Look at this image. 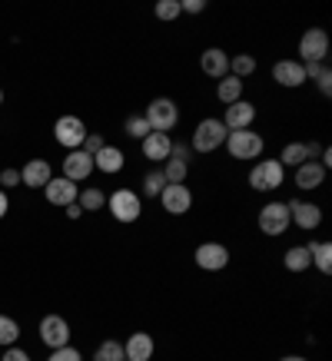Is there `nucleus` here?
<instances>
[{
	"label": "nucleus",
	"mask_w": 332,
	"mask_h": 361,
	"mask_svg": "<svg viewBox=\"0 0 332 361\" xmlns=\"http://www.w3.org/2000/svg\"><path fill=\"white\" fill-rule=\"evenodd\" d=\"M283 265H286V272H306V269H312V255L306 245H292V249H286V255H283Z\"/></svg>",
	"instance_id": "obj_23"
},
{
	"label": "nucleus",
	"mask_w": 332,
	"mask_h": 361,
	"mask_svg": "<svg viewBox=\"0 0 332 361\" xmlns=\"http://www.w3.org/2000/svg\"><path fill=\"white\" fill-rule=\"evenodd\" d=\"M289 219L302 232H312L322 226V209L316 202H302V199H289Z\"/></svg>",
	"instance_id": "obj_11"
},
{
	"label": "nucleus",
	"mask_w": 332,
	"mask_h": 361,
	"mask_svg": "<svg viewBox=\"0 0 332 361\" xmlns=\"http://www.w3.org/2000/svg\"><path fill=\"white\" fill-rule=\"evenodd\" d=\"M160 202H163V209L170 216H186L193 209V192H189L186 183H177V186L166 183V189L160 192Z\"/></svg>",
	"instance_id": "obj_12"
},
{
	"label": "nucleus",
	"mask_w": 332,
	"mask_h": 361,
	"mask_svg": "<svg viewBox=\"0 0 332 361\" xmlns=\"http://www.w3.org/2000/svg\"><path fill=\"white\" fill-rule=\"evenodd\" d=\"M107 209H110V216L123 226H130L143 216V199L140 192H133V189H117L113 196H107Z\"/></svg>",
	"instance_id": "obj_4"
},
{
	"label": "nucleus",
	"mask_w": 332,
	"mask_h": 361,
	"mask_svg": "<svg viewBox=\"0 0 332 361\" xmlns=\"http://www.w3.org/2000/svg\"><path fill=\"white\" fill-rule=\"evenodd\" d=\"M166 189V176H163V169H153V173H146L143 176V196H150V199H160V192Z\"/></svg>",
	"instance_id": "obj_31"
},
{
	"label": "nucleus",
	"mask_w": 332,
	"mask_h": 361,
	"mask_svg": "<svg viewBox=\"0 0 332 361\" xmlns=\"http://www.w3.org/2000/svg\"><path fill=\"white\" fill-rule=\"evenodd\" d=\"M153 13H156V17H160L163 23H170V20H177V17H183V11H179V0H156Z\"/></svg>",
	"instance_id": "obj_34"
},
{
	"label": "nucleus",
	"mask_w": 332,
	"mask_h": 361,
	"mask_svg": "<svg viewBox=\"0 0 332 361\" xmlns=\"http://www.w3.org/2000/svg\"><path fill=\"white\" fill-rule=\"evenodd\" d=\"M103 146H107V142H103V136H100V133H87V140H83V146H80V149L93 156V153H100Z\"/></svg>",
	"instance_id": "obj_36"
},
{
	"label": "nucleus",
	"mask_w": 332,
	"mask_h": 361,
	"mask_svg": "<svg viewBox=\"0 0 332 361\" xmlns=\"http://www.w3.org/2000/svg\"><path fill=\"white\" fill-rule=\"evenodd\" d=\"M309 159V149H306V142H299V140H292V142H286L283 146V153H279V163H283V169H296V166H302Z\"/></svg>",
	"instance_id": "obj_25"
},
{
	"label": "nucleus",
	"mask_w": 332,
	"mask_h": 361,
	"mask_svg": "<svg viewBox=\"0 0 332 361\" xmlns=\"http://www.w3.org/2000/svg\"><path fill=\"white\" fill-rule=\"evenodd\" d=\"M163 176H166V183L170 186H177V183H186V176H189V163H183V159H166L163 163Z\"/></svg>",
	"instance_id": "obj_28"
},
{
	"label": "nucleus",
	"mask_w": 332,
	"mask_h": 361,
	"mask_svg": "<svg viewBox=\"0 0 332 361\" xmlns=\"http://www.w3.org/2000/svg\"><path fill=\"white\" fill-rule=\"evenodd\" d=\"M7 209H11V199H7V192H4V189H0V219H4V216H7Z\"/></svg>",
	"instance_id": "obj_45"
},
{
	"label": "nucleus",
	"mask_w": 332,
	"mask_h": 361,
	"mask_svg": "<svg viewBox=\"0 0 332 361\" xmlns=\"http://www.w3.org/2000/svg\"><path fill=\"white\" fill-rule=\"evenodd\" d=\"M302 66H306V80H316L329 63H302Z\"/></svg>",
	"instance_id": "obj_42"
},
{
	"label": "nucleus",
	"mask_w": 332,
	"mask_h": 361,
	"mask_svg": "<svg viewBox=\"0 0 332 361\" xmlns=\"http://www.w3.org/2000/svg\"><path fill=\"white\" fill-rule=\"evenodd\" d=\"M223 142H226V126H223V120H213V116H206V120L196 123L193 140H189V149H193V153L210 156L213 149H220Z\"/></svg>",
	"instance_id": "obj_2"
},
{
	"label": "nucleus",
	"mask_w": 332,
	"mask_h": 361,
	"mask_svg": "<svg viewBox=\"0 0 332 361\" xmlns=\"http://www.w3.org/2000/svg\"><path fill=\"white\" fill-rule=\"evenodd\" d=\"M319 163L326 166V169L332 166V146H322V149H319Z\"/></svg>",
	"instance_id": "obj_43"
},
{
	"label": "nucleus",
	"mask_w": 332,
	"mask_h": 361,
	"mask_svg": "<svg viewBox=\"0 0 332 361\" xmlns=\"http://www.w3.org/2000/svg\"><path fill=\"white\" fill-rule=\"evenodd\" d=\"M193 259H196V265L203 272H223L230 265V249L223 242H203V245H196Z\"/></svg>",
	"instance_id": "obj_9"
},
{
	"label": "nucleus",
	"mask_w": 332,
	"mask_h": 361,
	"mask_svg": "<svg viewBox=\"0 0 332 361\" xmlns=\"http://www.w3.org/2000/svg\"><path fill=\"white\" fill-rule=\"evenodd\" d=\"M292 219H289V202H266L259 209V232L269 235V239H276L283 232H289Z\"/></svg>",
	"instance_id": "obj_7"
},
{
	"label": "nucleus",
	"mask_w": 332,
	"mask_h": 361,
	"mask_svg": "<svg viewBox=\"0 0 332 361\" xmlns=\"http://www.w3.org/2000/svg\"><path fill=\"white\" fill-rule=\"evenodd\" d=\"M179 11L183 13H203L206 11V4H203V0H179Z\"/></svg>",
	"instance_id": "obj_41"
},
{
	"label": "nucleus",
	"mask_w": 332,
	"mask_h": 361,
	"mask_svg": "<svg viewBox=\"0 0 332 361\" xmlns=\"http://www.w3.org/2000/svg\"><path fill=\"white\" fill-rule=\"evenodd\" d=\"M123 130H126V136H133V140H146L150 136V123H146V116L140 113V116H130V120L123 123Z\"/></svg>",
	"instance_id": "obj_33"
},
{
	"label": "nucleus",
	"mask_w": 332,
	"mask_h": 361,
	"mask_svg": "<svg viewBox=\"0 0 332 361\" xmlns=\"http://www.w3.org/2000/svg\"><path fill=\"white\" fill-rule=\"evenodd\" d=\"M17 183H20V169L7 166V169L0 173V186H17Z\"/></svg>",
	"instance_id": "obj_38"
},
{
	"label": "nucleus",
	"mask_w": 332,
	"mask_h": 361,
	"mask_svg": "<svg viewBox=\"0 0 332 361\" xmlns=\"http://www.w3.org/2000/svg\"><path fill=\"white\" fill-rule=\"evenodd\" d=\"M326 176H329V169H326L319 159H306L302 166H296V189H302V192L319 189L322 183H326Z\"/></svg>",
	"instance_id": "obj_17"
},
{
	"label": "nucleus",
	"mask_w": 332,
	"mask_h": 361,
	"mask_svg": "<svg viewBox=\"0 0 332 361\" xmlns=\"http://www.w3.org/2000/svg\"><path fill=\"white\" fill-rule=\"evenodd\" d=\"M44 192H47V202H50V206H60V209L73 206V202H77V196H80L77 183H70L66 176H54V179L44 186Z\"/></svg>",
	"instance_id": "obj_14"
},
{
	"label": "nucleus",
	"mask_w": 332,
	"mask_h": 361,
	"mask_svg": "<svg viewBox=\"0 0 332 361\" xmlns=\"http://www.w3.org/2000/svg\"><path fill=\"white\" fill-rule=\"evenodd\" d=\"M123 351H126V361H150L153 358V335H146V331H133L130 338H126V345H123Z\"/></svg>",
	"instance_id": "obj_21"
},
{
	"label": "nucleus",
	"mask_w": 332,
	"mask_h": 361,
	"mask_svg": "<svg viewBox=\"0 0 332 361\" xmlns=\"http://www.w3.org/2000/svg\"><path fill=\"white\" fill-rule=\"evenodd\" d=\"M77 206L83 209V212H100V209L107 206V192L97 186H90V189H80V196H77Z\"/></svg>",
	"instance_id": "obj_27"
},
{
	"label": "nucleus",
	"mask_w": 332,
	"mask_h": 361,
	"mask_svg": "<svg viewBox=\"0 0 332 361\" xmlns=\"http://www.w3.org/2000/svg\"><path fill=\"white\" fill-rule=\"evenodd\" d=\"M286 183V169L279 159H256V166L249 169V189L256 192H276Z\"/></svg>",
	"instance_id": "obj_3"
},
{
	"label": "nucleus",
	"mask_w": 332,
	"mask_h": 361,
	"mask_svg": "<svg viewBox=\"0 0 332 361\" xmlns=\"http://www.w3.org/2000/svg\"><path fill=\"white\" fill-rule=\"evenodd\" d=\"M199 70H203L206 77H213V80L230 77V54H226V50H220V47L203 50V56H199Z\"/></svg>",
	"instance_id": "obj_18"
},
{
	"label": "nucleus",
	"mask_w": 332,
	"mask_h": 361,
	"mask_svg": "<svg viewBox=\"0 0 332 361\" xmlns=\"http://www.w3.org/2000/svg\"><path fill=\"white\" fill-rule=\"evenodd\" d=\"M306 249H309V255H312V265H316L322 275H332V245L329 242H309Z\"/></svg>",
	"instance_id": "obj_26"
},
{
	"label": "nucleus",
	"mask_w": 332,
	"mask_h": 361,
	"mask_svg": "<svg viewBox=\"0 0 332 361\" xmlns=\"http://www.w3.org/2000/svg\"><path fill=\"white\" fill-rule=\"evenodd\" d=\"M0 103H4V90H0Z\"/></svg>",
	"instance_id": "obj_47"
},
{
	"label": "nucleus",
	"mask_w": 332,
	"mask_h": 361,
	"mask_svg": "<svg viewBox=\"0 0 332 361\" xmlns=\"http://www.w3.org/2000/svg\"><path fill=\"white\" fill-rule=\"evenodd\" d=\"M279 361H309V358H302V355H286V358H279Z\"/></svg>",
	"instance_id": "obj_46"
},
{
	"label": "nucleus",
	"mask_w": 332,
	"mask_h": 361,
	"mask_svg": "<svg viewBox=\"0 0 332 361\" xmlns=\"http://www.w3.org/2000/svg\"><path fill=\"white\" fill-rule=\"evenodd\" d=\"M97 361H126V351H123L120 341H100V348H97Z\"/></svg>",
	"instance_id": "obj_32"
},
{
	"label": "nucleus",
	"mask_w": 332,
	"mask_h": 361,
	"mask_svg": "<svg viewBox=\"0 0 332 361\" xmlns=\"http://www.w3.org/2000/svg\"><path fill=\"white\" fill-rule=\"evenodd\" d=\"M87 123L80 120V116H60L54 123V140L64 146V149H80L83 140H87Z\"/></svg>",
	"instance_id": "obj_8"
},
{
	"label": "nucleus",
	"mask_w": 332,
	"mask_h": 361,
	"mask_svg": "<svg viewBox=\"0 0 332 361\" xmlns=\"http://www.w3.org/2000/svg\"><path fill=\"white\" fill-rule=\"evenodd\" d=\"M223 146L230 149L232 159H243V163L263 159V149H266L263 136H259L256 130H232V133H226V142H223Z\"/></svg>",
	"instance_id": "obj_1"
},
{
	"label": "nucleus",
	"mask_w": 332,
	"mask_h": 361,
	"mask_svg": "<svg viewBox=\"0 0 332 361\" xmlns=\"http://www.w3.org/2000/svg\"><path fill=\"white\" fill-rule=\"evenodd\" d=\"M64 212H66V219H73V222H77V219H80V216H83V209H80V206H77V202H73V206H66V209H64Z\"/></svg>",
	"instance_id": "obj_44"
},
{
	"label": "nucleus",
	"mask_w": 332,
	"mask_h": 361,
	"mask_svg": "<svg viewBox=\"0 0 332 361\" xmlns=\"http://www.w3.org/2000/svg\"><path fill=\"white\" fill-rule=\"evenodd\" d=\"M253 120H256V106L249 103V99H236V103H230L226 113H223V126H226V133L253 130Z\"/></svg>",
	"instance_id": "obj_13"
},
{
	"label": "nucleus",
	"mask_w": 332,
	"mask_h": 361,
	"mask_svg": "<svg viewBox=\"0 0 332 361\" xmlns=\"http://www.w3.org/2000/svg\"><path fill=\"white\" fill-rule=\"evenodd\" d=\"M170 156H173V159H183V163H189V156H193V149H189L186 142H173V149H170Z\"/></svg>",
	"instance_id": "obj_39"
},
{
	"label": "nucleus",
	"mask_w": 332,
	"mask_h": 361,
	"mask_svg": "<svg viewBox=\"0 0 332 361\" xmlns=\"http://www.w3.org/2000/svg\"><path fill=\"white\" fill-rule=\"evenodd\" d=\"M17 338H20V325L11 315H0V345L11 348V345H17Z\"/></svg>",
	"instance_id": "obj_30"
},
{
	"label": "nucleus",
	"mask_w": 332,
	"mask_h": 361,
	"mask_svg": "<svg viewBox=\"0 0 332 361\" xmlns=\"http://www.w3.org/2000/svg\"><path fill=\"white\" fill-rule=\"evenodd\" d=\"M50 179H54V173H50V163H47V159H30V163H23V169H20V183H23V186L44 189Z\"/></svg>",
	"instance_id": "obj_20"
},
{
	"label": "nucleus",
	"mask_w": 332,
	"mask_h": 361,
	"mask_svg": "<svg viewBox=\"0 0 332 361\" xmlns=\"http://www.w3.org/2000/svg\"><path fill=\"white\" fill-rule=\"evenodd\" d=\"M216 99H220V103H226V106H230V103H236V99H243V80L239 77H223V80H216Z\"/></svg>",
	"instance_id": "obj_24"
},
{
	"label": "nucleus",
	"mask_w": 332,
	"mask_h": 361,
	"mask_svg": "<svg viewBox=\"0 0 332 361\" xmlns=\"http://www.w3.org/2000/svg\"><path fill=\"white\" fill-rule=\"evenodd\" d=\"M64 176L70 183H83L93 176V156L83 153V149H70L64 156Z\"/></svg>",
	"instance_id": "obj_16"
},
{
	"label": "nucleus",
	"mask_w": 332,
	"mask_h": 361,
	"mask_svg": "<svg viewBox=\"0 0 332 361\" xmlns=\"http://www.w3.org/2000/svg\"><path fill=\"white\" fill-rule=\"evenodd\" d=\"M123 163H126V156H123V149H117V146H103L100 153H93V169H100L103 176H117L123 169Z\"/></svg>",
	"instance_id": "obj_22"
},
{
	"label": "nucleus",
	"mask_w": 332,
	"mask_h": 361,
	"mask_svg": "<svg viewBox=\"0 0 332 361\" xmlns=\"http://www.w3.org/2000/svg\"><path fill=\"white\" fill-rule=\"evenodd\" d=\"M37 331H40V341H44L50 351L70 345V325H66V318H60V315H44Z\"/></svg>",
	"instance_id": "obj_10"
},
{
	"label": "nucleus",
	"mask_w": 332,
	"mask_h": 361,
	"mask_svg": "<svg viewBox=\"0 0 332 361\" xmlns=\"http://www.w3.org/2000/svg\"><path fill=\"white\" fill-rule=\"evenodd\" d=\"M47 361H83V355H80L73 345H64V348L50 351V358H47Z\"/></svg>",
	"instance_id": "obj_35"
},
{
	"label": "nucleus",
	"mask_w": 332,
	"mask_h": 361,
	"mask_svg": "<svg viewBox=\"0 0 332 361\" xmlns=\"http://www.w3.org/2000/svg\"><path fill=\"white\" fill-rule=\"evenodd\" d=\"M146 123L153 133H170L173 126H179V106L170 97H156L150 106H146Z\"/></svg>",
	"instance_id": "obj_6"
},
{
	"label": "nucleus",
	"mask_w": 332,
	"mask_h": 361,
	"mask_svg": "<svg viewBox=\"0 0 332 361\" xmlns=\"http://www.w3.org/2000/svg\"><path fill=\"white\" fill-rule=\"evenodd\" d=\"M230 73H232V77H239V80H246L249 73H256V60L249 54L230 56Z\"/></svg>",
	"instance_id": "obj_29"
},
{
	"label": "nucleus",
	"mask_w": 332,
	"mask_h": 361,
	"mask_svg": "<svg viewBox=\"0 0 332 361\" xmlns=\"http://www.w3.org/2000/svg\"><path fill=\"white\" fill-rule=\"evenodd\" d=\"M0 361H30V355H27L23 348H17V345H11V348L4 351V358Z\"/></svg>",
	"instance_id": "obj_40"
},
{
	"label": "nucleus",
	"mask_w": 332,
	"mask_h": 361,
	"mask_svg": "<svg viewBox=\"0 0 332 361\" xmlns=\"http://www.w3.org/2000/svg\"><path fill=\"white\" fill-rule=\"evenodd\" d=\"M140 149H143L150 163H166L170 149H173V140H170V133H150L146 140H140Z\"/></svg>",
	"instance_id": "obj_19"
},
{
	"label": "nucleus",
	"mask_w": 332,
	"mask_h": 361,
	"mask_svg": "<svg viewBox=\"0 0 332 361\" xmlns=\"http://www.w3.org/2000/svg\"><path fill=\"white\" fill-rule=\"evenodd\" d=\"M329 56V33L322 27H309L299 37V63H326Z\"/></svg>",
	"instance_id": "obj_5"
},
{
	"label": "nucleus",
	"mask_w": 332,
	"mask_h": 361,
	"mask_svg": "<svg viewBox=\"0 0 332 361\" xmlns=\"http://www.w3.org/2000/svg\"><path fill=\"white\" fill-rule=\"evenodd\" d=\"M273 80H276L279 87H286V90H296L306 83V66L299 63V60H276L273 63Z\"/></svg>",
	"instance_id": "obj_15"
},
{
	"label": "nucleus",
	"mask_w": 332,
	"mask_h": 361,
	"mask_svg": "<svg viewBox=\"0 0 332 361\" xmlns=\"http://www.w3.org/2000/svg\"><path fill=\"white\" fill-rule=\"evenodd\" d=\"M316 90H319V97H329L332 93V66H326L319 77H316Z\"/></svg>",
	"instance_id": "obj_37"
}]
</instances>
